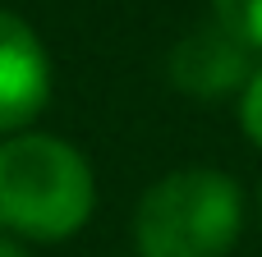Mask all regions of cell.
I'll use <instances>...</instances> for the list:
<instances>
[{"mask_svg":"<svg viewBox=\"0 0 262 257\" xmlns=\"http://www.w3.org/2000/svg\"><path fill=\"white\" fill-rule=\"evenodd\" d=\"M97 184L88 156L55 133H9L0 143V230L60 244L88 225Z\"/></svg>","mask_w":262,"mask_h":257,"instance_id":"obj_1","label":"cell"},{"mask_svg":"<svg viewBox=\"0 0 262 257\" xmlns=\"http://www.w3.org/2000/svg\"><path fill=\"white\" fill-rule=\"evenodd\" d=\"M244 230V193L226 170L184 166L161 175L134 212L138 257H230Z\"/></svg>","mask_w":262,"mask_h":257,"instance_id":"obj_2","label":"cell"},{"mask_svg":"<svg viewBox=\"0 0 262 257\" xmlns=\"http://www.w3.org/2000/svg\"><path fill=\"white\" fill-rule=\"evenodd\" d=\"M166 74L180 92H189L198 101H216V97L244 92V83L253 74V51L212 18L170 46Z\"/></svg>","mask_w":262,"mask_h":257,"instance_id":"obj_3","label":"cell"},{"mask_svg":"<svg viewBox=\"0 0 262 257\" xmlns=\"http://www.w3.org/2000/svg\"><path fill=\"white\" fill-rule=\"evenodd\" d=\"M51 101V55L32 23L0 9V133H23Z\"/></svg>","mask_w":262,"mask_h":257,"instance_id":"obj_4","label":"cell"},{"mask_svg":"<svg viewBox=\"0 0 262 257\" xmlns=\"http://www.w3.org/2000/svg\"><path fill=\"white\" fill-rule=\"evenodd\" d=\"M212 14L249 51H262V0H212Z\"/></svg>","mask_w":262,"mask_h":257,"instance_id":"obj_5","label":"cell"},{"mask_svg":"<svg viewBox=\"0 0 262 257\" xmlns=\"http://www.w3.org/2000/svg\"><path fill=\"white\" fill-rule=\"evenodd\" d=\"M239 124H244V133L262 147V69L249 74V83L239 92Z\"/></svg>","mask_w":262,"mask_h":257,"instance_id":"obj_6","label":"cell"},{"mask_svg":"<svg viewBox=\"0 0 262 257\" xmlns=\"http://www.w3.org/2000/svg\"><path fill=\"white\" fill-rule=\"evenodd\" d=\"M0 257H28V253H23V248H18V244H9V239H5V235H0Z\"/></svg>","mask_w":262,"mask_h":257,"instance_id":"obj_7","label":"cell"},{"mask_svg":"<svg viewBox=\"0 0 262 257\" xmlns=\"http://www.w3.org/2000/svg\"><path fill=\"white\" fill-rule=\"evenodd\" d=\"M258 207H262V189H258Z\"/></svg>","mask_w":262,"mask_h":257,"instance_id":"obj_8","label":"cell"}]
</instances>
